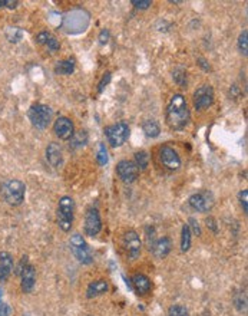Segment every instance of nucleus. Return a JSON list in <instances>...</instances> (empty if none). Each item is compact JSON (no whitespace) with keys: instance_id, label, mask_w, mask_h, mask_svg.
<instances>
[{"instance_id":"23","label":"nucleus","mask_w":248,"mask_h":316,"mask_svg":"<svg viewBox=\"0 0 248 316\" xmlns=\"http://www.w3.org/2000/svg\"><path fill=\"white\" fill-rule=\"evenodd\" d=\"M191 247V227L188 224H184L181 231V251H188Z\"/></svg>"},{"instance_id":"40","label":"nucleus","mask_w":248,"mask_h":316,"mask_svg":"<svg viewBox=\"0 0 248 316\" xmlns=\"http://www.w3.org/2000/svg\"><path fill=\"white\" fill-rule=\"evenodd\" d=\"M88 316H94V315H88Z\"/></svg>"},{"instance_id":"18","label":"nucleus","mask_w":248,"mask_h":316,"mask_svg":"<svg viewBox=\"0 0 248 316\" xmlns=\"http://www.w3.org/2000/svg\"><path fill=\"white\" fill-rule=\"evenodd\" d=\"M109 289V285L105 279H98L94 280L89 283L88 289H86V298L88 299H94V298H98V296H102L108 292Z\"/></svg>"},{"instance_id":"27","label":"nucleus","mask_w":248,"mask_h":316,"mask_svg":"<svg viewBox=\"0 0 248 316\" xmlns=\"http://www.w3.org/2000/svg\"><path fill=\"white\" fill-rule=\"evenodd\" d=\"M172 78H174V81H175L178 85L187 87V72H185L184 69H181V68L175 69L174 74H172Z\"/></svg>"},{"instance_id":"7","label":"nucleus","mask_w":248,"mask_h":316,"mask_svg":"<svg viewBox=\"0 0 248 316\" xmlns=\"http://www.w3.org/2000/svg\"><path fill=\"white\" fill-rule=\"evenodd\" d=\"M16 273L22 278V290L25 293H30L36 283V270L35 267L28 262V258L20 260V265L17 266Z\"/></svg>"},{"instance_id":"26","label":"nucleus","mask_w":248,"mask_h":316,"mask_svg":"<svg viewBox=\"0 0 248 316\" xmlns=\"http://www.w3.org/2000/svg\"><path fill=\"white\" fill-rule=\"evenodd\" d=\"M234 303H235V308L238 309L240 312H244V313L247 312V296H245L244 292H242V293L235 294Z\"/></svg>"},{"instance_id":"32","label":"nucleus","mask_w":248,"mask_h":316,"mask_svg":"<svg viewBox=\"0 0 248 316\" xmlns=\"http://www.w3.org/2000/svg\"><path fill=\"white\" fill-rule=\"evenodd\" d=\"M240 203H241V206H242L244 213L247 214V212H248V192L247 190H242V192L240 193Z\"/></svg>"},{"instance_id":"6","label":"nucleus","mask_w":248,"mask_h":316,"mask_svg":"<svg viewBox=\"0 0 248 316\" xmlns=\"http://www.w3.org/2000/svg\"><path fill=\"white\" fill-rule=\"evenodd\" d=\"M105 134L108 142L112 148L122 147L126 140L129 138V125L125 121H119L117 124L109 125L105 128Z\"/></svg>"},{"instance_id":"4","label":"nucleus","mask_w":248,"mask_h":316,"mask_svg":"<svg viewBox=\"0 0 248 316\" xmlns=\"http://www.w3.org/2000/svg\"><path fill=\"white\" fill-rule=\"evenodd\" d=\"M73 214H75V203L72 197L63 196L59 200L58 206V226L63 231H69L72 228Z\"/></svg>"},{"instance_id":"31","label":"nucleus","mask_w":248,"mask_h":316,"mask_svg":"<svg viewBox=\"0 0 248 316\" xmlns=\"http://www.w3.org/2000/svg\"><path fill=\"white\" fill-rule=\"evenodd\" d=\"M131 3L135 6V8L141 9V10H145V9H148L151 5H152L151 0H132Z\"/></svg>"},{"instance_id":"20","label":"nucleus","mask_w":248,"mask_h":316,"mask_svg":"<svg viewBox=\"0 0 248 316\" xmlns=\"http://www.w3.org/2000/svg\"><path fill=\"white\" fill-rule=\"evenodd\" d=\"M36 40L37 44L48 46V49L52 52H56L59 48H60V44H59L58 39L53 36L52 33H49V32H40L36 36Z\"/></svg>"},{"instance_id":"14","label":"nucleus","mask_w":248,"mask_h":316,"mask_svg":"<svg viewBox=\"0 0 248 316\" xmlns=\"http://www.w3.org/2000/svg\"><path fill=\"white\" fill-rule=\"evenodd\" d=\"M160 158L162 164L168 170H171V171H175V170L181 167V158H179V155H178V153H176L174 148L168 147V145L161 148Z\"/></svg>"},{"instance_id":"38","label":"nucleus","mask_w":248,"mask_h":316,"mask_svg":"<svg viewBox=\"0 0 248 316\" xmlns=\"http://www.w3.org/2000/svg\"><path fill=\"white\" fill-rule=\"evenodd\" d=\"M6 6V0H0V8H5Z\"/></svg>"},{"instance_id":"2","label":"nucleus","mask_w":248,"mask_h":316,"mask_svg":"<svg viewBox=\"0 0 248 316\" xmlns=\"http://www.w3.org/2000/svg\"><path fill=\"white\" fill-rule=\"evenodd\" d=\"M2 194L10 206H20L25 201L26 196V185L20 180H9L2 187Z\"/></svg>"},{"instance_id":"16","label":"nucleus","mask_w":248,"mask_h":316,"mask_svg":"<svg viewBox=\"0 0 248 316\" xmlns=\"http://www.w3.org/2000/svg\"><path fill=\"white\" fill-rule=\"evenodd\" d=\"M132 286H133V290L137 292V294L139 296H145L146 293H149L151 287H152V282L151 279L142 275V273H138L132 278Z\"/></svg>"},{"instance_id":"24","label":"nucleus","mask_w":248,"mask_h":316,"mask_svg":"<svg viewBox=\"0 0 248 316\" xmlns=\"http://www.w3.org/2000/svg\"><path fill=\"white\" fill-rule=\"evenodd\" d=\"M71 147L72 148H79L83 147L86 142H88V134L86 131H79V133L73 134V137L71 138Z\"/></svg>"},{"instance_id":"10","label":"nucleus","mask_w":248,"mask_h":316,"mask_svg":"<svg viewBox=\"0 0 248 316\" xmlns=\"http://www.w3.org/2000/svg\"><path fill=\"white\" fill-rule=\"evenodd\" d=\"M117 174L124 183L131 184L138 180L139 168L133 161L122 160V161H119L117 164Z\"/></svg>"},{"instance_id":"8","label":"nucleus","mask_w":248,"mask_h":316,"mask_svg":"<svg viewBox=\"0 0 248 316\" xmlns=\"http://www.w3.org/2000/svg\"><path fill=\"white\" fill-rule=\"evenodd\" d=\"M194 107L198 111L208 110L214 103V89L211 85H202L194 92Z\"/></svg>"},{"instance_id":"37","label":"nucleus","mask_w":248,"mask_h":316,"mask_svg":"<svg viewBox=\"0 0 248 316\" xmlns=\"http://www.w3.org/2000/svg\"><path fill=\"white\" fill-rule=\"evenodd\" d=\"M198 62H199V67L202 68L204 71H210V69H211V68H210V65H208V62H207L204 58H199V59H198Z\"/></svg>"},{"instance_id":"17","label":"nucleus","mask_w":248,"mask_h":316,"mask_svg":"<svg viewBox=\"0 0 248 316\" xmlns=\"http://www.w3.org/2000/svg\"><path fill=\"white\" fill-rule=\"evenodd\" d=\"M172 249V242L169 237H161L158 240H155L152 246L153 256L156 259H164L169 255V251Z\"/></svg>"},{"instance_id":"25","label":"nucleus","mask_w":248,"mask_h":316,"mask_svg":"<svg viewBox=\"0 0 248 316\" xmlns=\"http://www.w3.org/2000/svg\"><path fill=\"white\" fill-rule=\"evenodd\" d=\"M135 164H137L139 171L148 168V165H149V155H148V153L146 151H138L135 154Z\"/></svg>"},{"instance_id":"29","label":"nucleus","mask_w":248,"mask_h":316,"mask_svg":"<svg viewBox=\"0 0 248 316\" xmlns=\"http://www.w3.org/2000/svg\"><path fill=\"white\" fill-rule=\"evenodd\" d=\"M98 162H99V165H106L108 164V161H109V158H108V151H106V147H105V144H99V148H98Z\"/></svg>"},{"instance_id":"3","label":"nucleus","mask_w":248,"mask_h":316,"mask_svg":"<svg viewBox=\"0 0 248 316\" xmlns=\"http://www.w3.org/2000/svg\"><path fill=\"white\" fill-rule=\"evenodd\" d=\"M71 250H72L73 256L78 259V262L82 265H91L94 262V253L89 247V244L85 240V237L79 233H75L71 237Z\"/></svg>"},{"instance_id":"12","label":"nucleus","mask_w":248,"mask_h":316,"mask_svg":"<svg viewBox=\"0 0 248 316\" xmlns=\"http://www.w3.org/2000/svg\"><path fill=\"white\" fill-rule=\"evenodd\" d=\"M124 247L131 260L139 258L141 249H142V242H141L138 233L135 230H128L124 235Z\"/></svg>"},{"instance_id":"33","label":"nucleus","mask_w":248,"mask_h":316,"mask_svg":"<svg viewBox=\"0 0 248 316\" xmlns=\"http://www.w3.org/2000/svg\"><path fill=\"white\" fill-rule=\"evenodd\" d=\"M110 78H112V76H110V72H106V74L103 75L102 79H101V82H99V85H98V92H99V94H101V92L103 91V88L109 83Z\"/></svg>"},{"instance_id":"13","label":"nucleus","mask_w":248,"mask_h":316,"mask_svg":"<svg viewBox=\"0 0 248 316\" xmlns=\"http://www.w3.org/2000/svg\"><path fill=\"white\" fill-rule=\"evenodd\" d=\"M53 133L58 137L59 140L69 141L75 134V127L71 118L67 117H59L55 124H53Z\"/></svg>"},{"instance_id":"28","label":"nucleus","mask_w":248,"mask_h":316,"mask_svg":"<svg viewBox=\"0 0 248 316\" xmlns=\"http://www.w3.org/2000/svg\"><path fill=\"white\" fill-rule=\"evenodd\" d=\"M168 316H190V312L183 305H174L169 308Z\"/></svg>"},{"instance_id":"36","label":"nucleus","mask_w":248,"mask_h":316,"mask_svg":"<svg viewBox=\"0 0 248 316\" xmlns=\"http://www.w3.org/2000/svg\"><path fill=\"white\" fill-rule=\"evenodd\" d=\"M190 223L191 224H188V226H192V230H194V233H195V235H201V228H199V224H198V221L195 220V219H192V217H191L190 219Z\"/></svg>"},{"instance_id":"15","label":"nucleus","mask_w":248,"mask_h":316,"mask_svg":"<svg viewBox=\"0 0 248 316\" xmlns=\"http://www.w3.org/2000/svg\"><path fill=\"white\" fill-rule=\"evenodd\" d=\"M46 160L53 168H59L63 164V154H62V148L59 144L51 142L46 147Z\"/></svg>"},{"instance_id":"30","label":"nucleus","mask_w":248,"mask_h":316,"mask_svg":"<svg viewBox=\"0 0 248 316\" xmlns=\"http://www.w3.org/2000/svg\"><path fill=\"white\" fill-rule=\"evenodd\" d=\"M247 36H248L247 30H242L240 33V37H238V49H240V52L244 55V56H247V51H248Z\"/></svg>"},{"instance_id":"22","label":"nucleus","mask_w":248,"mask_h":316,"mask_svg":"<svg viewBox=\"0 0 248 316\" xmlns=\"http://www.w3.org/2000/svg\"><path fill=\"white\" fill-rule=\"evenodd\" d=\"M75 71V59H63L59 60L55 67V72L58 75H71Z\"/></svg>"},{"instance_id":"39","label":"nucleus","mask_w":248,"mask_h":316,"mask_svg":"<svg viewBox=\"0 0 248 316\" xmlns=\"http://www.w3.org/2000/svg\"><path fill=\"white\" fill-rule=\"evenodd\" d=\"M2 294H3V290H2V287H0V302H2Z\"/></svg>"},{"instance_id":"9","label":"nucleus","mask_w":248,"mask_h":316,"mask_svg":"<svg viewBox=\"0 0 248 316\" xmlns=\"http://www.w3.org/2000/svg\"><path fill=\"white\" fill-rule=\"evenodd\" d=\"M188 203L194 210H197L199 213H207L214 206V196H212V193L204 190V192L192 194L190 200H188Z\"/></svg>"},{"instance_id":"34","label":"nucleus","mask_w":248,"mask_h":316,"mask_svg":"<svg viewBox=\"0 0 248 316\" xmlns=\"http://www.w3.org/2000/svg\"><path fill=\"white\" fill-rule=\"evenodd\" d=\"M109 30L108 29H102V32L99 33V44L101 45H105L108 44V40H109Z\"/></svg>"},{"instance_id":"19","label":"nucleus","mask_w":248,"mask_h":316,"mask_svg":"<svg viewBox=\"0 0 248 316\" xmlns=\"http://www.w3.org/2000/svg\"><path fill=\"white\" fill-rule=\"evenodd\" d=\"M12 270H13V259L9 253L2 251L0 253V280L8 279Z\"/></svg>"},{"instance_id":"5","label":"nucleus","mask_w":248,"mask_h":316,"mask_svg":"<svg viewBox=\"0 0 248 316\" xmlns=\"http://www.w3.org/2000/svg\"><path fill=\"white\" fill-rule=\"evenodd\" d=\"M52 115H53V112H52L51 107H48L44 103H35V105H32L29 112H28L29 121L37 130L48 128L52 121Z\"/></svg>"},{"instance_id":"21","label":"nucleus","mask_w":248,"mask_h":316,"mask_svg":"<svg viewBox=\"0 0 248 316\" xmlns=\"http://www.w3.org/2000/svg\"><path fill=\"white\" fill-rule=\"evenodd\" d=\"M142 131L145 133L148 138H156L161 134V127L158 121L155 119H145L142 124Z\"/></svg>"},{"instance_id":"1","label":"nucleus","mask_w":248,"mask_h":316,"mask_svg":"<svg viewBox=\"0 0 248 316\" xmlns=\"http://www.w3.org/2000/svg\"><path fill=\"white\" fill-rule=\"evenodd\" d=\"M191 119L190 108L185 96L181 94H175L169 99L167 110H165V121L171 130L174 131H183L188 125Z\"/></svg>"},{"instance_id":"35","label":"nucleus","mask_w":248,"mask_h":316,"mask_svg":"<svg viewBox=\"0 0 248 316\" xmlns=\"http://www.w3.org/2000/svg\"><path fill=\"white\" fill-rule=\"evenodd\" d=\"M0 316H12V308L8 303H2L0 305Z\"/></svg>"},{"instance_id":"11","label":"nucleus","mask_w":248,"mask_h":316,"mask_svg":"<svg viewBox=\"0 0 248 316\" xmlns=\"http://www.w3.org/2000/svg\"><path fill=\"white\" fill-rule=\"evenodd\" d=\"M85 235L94 237L96 236L101 230H102V220H101V214L98 212V208L95 207H91L86 212L85 216Z\"/></svg>"}]
</instances>
